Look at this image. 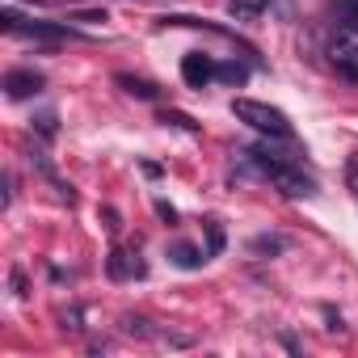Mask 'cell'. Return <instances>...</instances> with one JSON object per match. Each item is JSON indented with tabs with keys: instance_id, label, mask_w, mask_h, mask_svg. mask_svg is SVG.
I'll return each mask as SVG.
<instances>
[{
	"instance_id": "obj_15",
	"label": "cell",
	"mask_w": 358,
	"mask_h": 358,
	"mask_svg": "<svg viewBox=\"0 0 358 358\" xmlns=\"http://www.w3.org/2000/svg\"><path fill=\"white\" fill-rule=\"evenodd\" d=\"M329 13L337 17V26H350V22H358V0H333Z\"/></svg>"
},
{
	"instance_id": "obj_21",
	"label": "cell",
	"mask_w": 358,
	"mask_h": 358,
	"mask_svg": "<svg viewBox=\"0 0 358 358\" xmlns=\"http://www.w3.org/2000/svg\"><path fill=\"white\" fill-rule=\"evenodd\" d=\"M59 320H64V329H72V333H76V329H80V308H72V312H64Z\"/></svg>"
},
{
	"instance_id": "obj_24",
	"label": "cell",
	"mask_w": 358,
	"mask_h": 358,
	"mask_svg": "<svg viewBox=\"0 0 358 358\" xmlns=\"http://www.w3.org/2000/svg\"><path fill=\"white\" fill-rule=\"evenodd\" d=\"M324 320H329V329H333V333H341V329H345V324H341V316H337L333 308H324Z\"/></svg>"
},
{
	"instance_id": "obj_13",
	"label": "cell",
	"mask_w": 358,
	"mask_h": 358,
	"mask_svg": "<svg viewBox=\"0 0 358 358\" xmlns=\"http://www.w3.org/2000/svg\"><path fill=\"white\" fill-rule=\"evenodd\" d=\"M160 122H164V127H177V131H190V135H199V131H203V127H199L190 114H182V110H164V114H160Z\"/></svg>"
},
{
	"instance_id": "obj_23",
	"label": "cell",
	"mask_w": 358,
	"mask_h": 358,
	"mask_svg": "<svg viewBox=\"0 0 358 358\" xmlns=\"http://www.w3.org/2000/svg\"><path fill=\"white\" fill-rule=\"evenodd\" d=\"M101 215H106V228H110V232H118V228H122V224H118V211H114V207H106Z\"/></svg>"
},
{
	"instance_id": "obj_6",
	"label": "cell",
	"mask_w": 358,
	"mask_h": 358,
	"mask_svg": "<svg viewBox=\"0 0 358 358\" xmlns=\"http://www.w3.org/2000/svg\"><path fill=\"white\" fill-rule=\"evenodd\" d=\"M106 274H110L114 282H122V278H131V274H135V278H143V274H148V266H143V262H135L131 253L114 249V253L106 257Z\"/></svg>"
},
{
	"instance_id": "obj_4",
	"label": "cell",
	"mask_w": 358,
	"mask_h": 358,
	"mask_svg": "<svg viewBox=\"0 0 358 358\" xmlns=\"http://www.w3.org/2000/svg\"><path fill=\"white\" fill-rule=\"evenodd\" d=\"M182 80H186L190 89H199V93H203V89L215 80V64H211L203 51H190V55L182 59Z\"/></svg>"
},
{
	"instance_id": "obj_19",
	"label": "cell",
	"mask_w": 358,
	"mask_h": 358,
	"mask_svg": "<svg viewBox=\"0 0 358 358\" xmlns=\"http://www.w3.org/2000/svg\"><path fill=\"white\" fill-rule=\"evenodd\" d=\"M9 287H13V295H30V291H26V274H22V266L9 270Z\"/></svg>"
},
{
	"instance_id": "obj_7",
	"label": "cell",
	"mask_w": 358,
	"mask_h": 358,
	"mask_svg": "<svg viewBox=\"0 0 358 358\" xmlns=\"http://www.w3.org/2000/svg\"><path fill=\"white\" fill-rule=\"evenodd\" d=\"M169 262H173L177 270H199V266L207 262V249H194V245H186V241H173V245H169Z\"/></svg>"
},
{
	"instance_id": "obj_3",
	"label": "cell",
	"mask_w": 358,
	"mask_h": 358,
	"mask_svg": "<svg viewBox=\"0 0 358 358\" xmlns=\"http://www.w3.org/2000/svg\"><path fill=\"white\" fill-rule=\"evenodd\" d=\"M43 89H47V76L34 72V68H13V72H5V97H13V101L38 97Z\"/></svg>"
},
{
	"instance_id": "obj_8",
	"label": "cell",
	"mask_w": 358,
	"mask_h": 358,
	"mask_svg": "<svg viewBox=\"0 0 358 358\" xmlns=\"http://www.w3.org/2000/svg\"><path fill=\"white\" fill-rule=\"evenodd\" d=\"M333 68L345 76V80H358V43H333Z\"/></svg>"
},
{
	"instance_id": "obj_12",
	"label": "cell",
	"mask_w": 358,
	"mask_h": 358,
	"mask_svg": "<svg viewBox=\"0 0 358 358\" xmlns=\"http://www.w3.org/2000/svg\"><path fill=\"white\" fill-rule=\"evenodd\" d=\"M215 80H224V85H245L249 80V68L245 64H215Z\"/></svg>"
},
{
	"instance_id": "obj_10",
	"label": "cell",
	"mask_w": 358,
	"mask_h": 358,
	"mask_svg": "<svg viewBox=\"0 0 358 358\" xmlns=\"http://www.w3.org/2000/svg\"><path fill=\"white\" fill-rule=\"evenodd\" d=\"M114 85H118V89H127V93H131V97H139V101H156V97H160V89H156L152 80H143V76H127V72H118V76H114Z\"/></svg>"
},
{
	"instance_id": "obj_22",
	"label": "cell",
	"mask_w": 358,
	"mask_h": 358,
	"mask_svg": "<svg viewBox=\"0 0 358 358\" xmlns=\"http://www.w3.org/2000/svg\"><path fill=\"white\" fill-rule=\"evenodd\" d=\"M156 215H160V220H169V224H177V211H173V207H169V203H164V199H160V203H156Z\"/></svg>"
},
{
	"instance_id": "obj_11",
	"label": "cell",
	"mask_w": 358,
	"mask_h": 358,
	"mask_svg": "<svg viewBox=\"0 0 358 358\" xmlns=\"http://www.w3.org/2000/svg\"><path fill=\"white\" fill-rule=\"evenodd\" d=\"M270 9V0H228V13L236 17V22H253V17H262Z\"/></svg>"
},
{
	"instance_id": "obj_14",
	"label": "cell",
	"mask_w": 358,
	"mask_h": 358,
	"mask_svg": "<svg viewBox=\"0 0 358 358\" xmlns=\"http://www.w3.org/2000/svg\"><path fill=\"white\" fill-rule=\"evenodd\" d=\"M203 228H207V257H220L224 253V228H220V220H203Z\"/></svg>"
},
{
	"instance_id": "obj_18",
	"label": "cell",
	"mask_w": 358,
	"mask_h": 358,
	"mask_svg": "<svg viewBox=\"0 0 358 358\" xmlns=\"http://www.w3.org/2000/svg\"><path fill=\"white\" fill-rule=\"evenodd\" d=\"M72 22H89V26H97V22H106V9H80V13H72Z\"/></svg>"
},
{
	"instance_id": "obj_20",
	"label": "cell",
	"mask_w": 358,
	"mask_h": 358,
	"mask_svg": "<svg viewBox=\"0 0 358 358\" xmlns=\"http://www.w3.org/2000/svg\"><path fill=\"white\" fill-rule=\"evenodd\" d=\"M345 182H350V190H358V152L345 160Z\"/></svg>"
},
{
	"instance_id": "obj_1",
	"label": "cell",
	"mask_w": 358,
	"mask_h": 358,
	"mask_svg": "<svg viewBox=\"0 0 358 358\" xmlns=\"http://www.w3.org/2000/svg\"><path fill=\"white\" fill-rule=\"evenodd\" d=\"M232 114H236L245 127H253V131H262V135H270V139H291V118H287L282 110L266 106V101L232 97Z\"/></svg>"
},
{
	"instance_id": "obj_9",
	"label": "cell",
	"mask_w": 358,
	"mask_h": 358,
	"mask_svg": "<svg viewBox=\"0 0 358 358\" xmlns=\"http://www.w3.org/2000/svg\"><path fill=\"white\" fill-rule=\"evenodd\" d=\"M287 249H291V241L278 236V232H262V236L249 241V253H253V257H278V253H287Z\"/></svg>"
},
{
	"instance_id": "obj_16",
	"label": "cell",
	"mask_w": 358,
	"mask_h": 358,
	"mask_svg": "<svg viewBox=\"0 0 358 358\" xmlns=\"http://www.w3.org/2000/svg\"><path fill=\"white\" fill-rule=\"evenodd\" d=\"M34 122V131L43 135V139H55V131H59V118H55V110H47V114H38V118H30Z\"/></svg>"
},
{
	"instance_id": "obj_5",
	"label": "cell",
	"mask_w": 358,
	"mask_h": 358,
	"mask_svg": "<svg viewBox=\"0 0 358 358\" xmlns=\"http://www.w3.org/2000/svg\"><path fill=\"white\" fill-rule=\"evenodd\" d=\"M274 186H278L287 199H312V194H316V182H312V177H303L299 164H291L287 173H278V177H274Z\"/></svg>"
},
{
	"instance_id": "obj_17",
	"label": "cell",
	"mask_w": 358,
	"mask_h": 358,
	"mask_svg": "<svg viewBox=\"0 0 358 358\" xmlns=\"http://www.w3.org/2000/svg\"><path fill=\"white\" fill-rule=\"evenodd\" d=\"M122 333H131V337H152L156 329H152L143 316H122Z\"/></svg>"
},
{
	"instance_id": "obj_25",
	"label": "cell",
	"mask_w": 358,
	"mask_h": 358,
	"mask_svg": "<svg viewBox=\"0 0 358 358\" xmlns=\"http://www.w3.org/2000/svg\"><path fill=\"white\" fill-rule=\"evenodd\" d=\"M164 341H169V345H194V337H186V333H169Z\"/></svg>"
},
{
	"instance_id": "obj_2",
	"label": "cell",
	"mask_w": 358,
	"mask_h": 358,
	"mask_svg": "<svg viewBox=\"0 0 358 358\" xmlns=\"http://www.w3.org/2000/svg\"><path fill=\"white\" fill-rule=\"evenodd\" d=\"M5 34H22V38H34V43H64V38H76V30L59 26V22H26L22 13L5 9Z\"/></svg>"
}]
</instances>
